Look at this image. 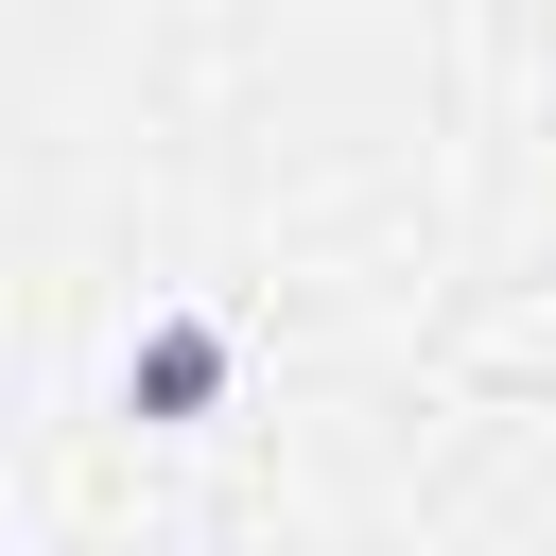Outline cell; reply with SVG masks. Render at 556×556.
<instances>
[{
  "label": "cell",
  "instance_id": "obj_1",
  "mask_svg": "<svg viewBox=\"0 0 556 556\" xmlns=\"http://www.w3.org/2000/svg\"><path fill=\"white\" fill-rule=\"evenodd\" d=\"M208 382H226V330H156L139 348V417H191Z\"/></svg>",
  "mask_w": 556,
  "mask_h": 556
}]
</instances>
